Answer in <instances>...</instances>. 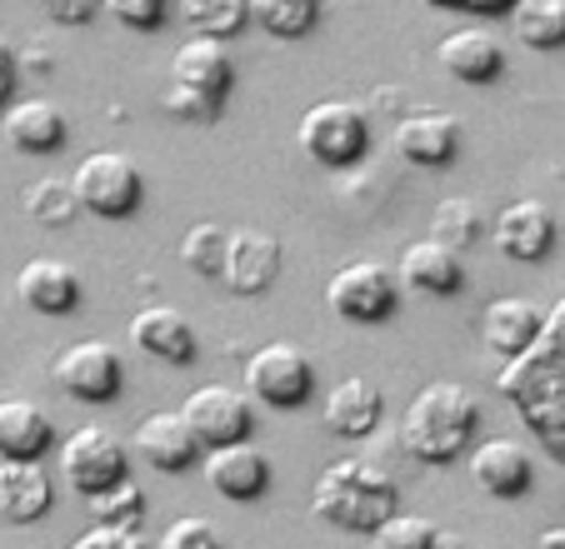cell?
Segmentation results:
<instances>
[{"mask_svg":"<svg viewBox=\"0 0 565 549\" xmlns=\"http://www.w3.org/2000/svg\"><path fill=\"white\" fill-rule=\"evenodd\" d=\"M280 265H286V250L270 230H256V225H241V230L225 235V260H221V280L231 295H266L280 280Z\"/></svg>","mask_w":565,"mask_h":549,"instance_id":"8fae6325","label":"cell"},{"mask_svg":"<svg viewBox=\"0 0 565 549\" xmlns=\"http://www.w3.org/2000/svg\"><path fill=\"white\" fill-rule=\"evenodd\" d=\"M130 475V450L106 430V424H81L75 434H65L61 444V480L86 499L96 489L116 485Z\"/></svg>","mask_w":565,"mask_h":549,"instance_id":"30bf717a","label":"cell"},{"mask_svg":"<svg viewBox=\"0 0 565 549\" xmlns=\"http://www.w3.org/2000/svg\"><path fill=\"white\" fill-rule=\"evenodd\" d=\"M296 140L306 150V160L326 170H351L371 155V110L355 106V100H316V106L300 116Z\"/></svg>","mask_w":565,"mask_h":549,"instance_id":"5b68a950","label":"cell"},{"mask_svg":"<svg viewBox=\"0 0 565 549\" xmlns=\"http://www.w3.org/2000/svg\"><path fill=\"white\" fill-rule=\"evenodd\" d=\"M480 211L470 201H440L436 211H430V240L450 245V250H466V245L480 240Z\"/></svg>","mask_w":565,"mask_h":549,"instance_id":"1f68e13d","label":"cell"},{"mask_svg":"<svg viewBox=\"0 0 565 549\" xmlns=\"http://www.w3.org/2000/svg\"><path fill=\"white\" fill-rule=\"evenodd\" d=\"M71 549H156L140 525H90L86 535H75Z\"/></svg>","mask_w":565,"mask_h":549,"instance_id":"d590c367","label":"cell"},{"mask_svg":"<svg viewBox=\"0 0 565 549\" xmlns=\"http://www.w3.org/2000/svg\"><path fill=\"white\" fill-rule=\"evenodd\" d=\"M71 126H65V110L45 96H31V100H11L6 106V140L25 155H51V150L65 146Z\"/></svg>","mask_w":565,"mask_h":549,"instance_id":"d4e9b609","label":"cell"},{"mask_svg":"<svg viewBox=\"0 0 565 549\" xmlns=\"http://www.w3.org/2000/svg\"><path fill=\"white\" fill-rule=\"evenodd\" d=\"M51 380L81 405H110L126 390V365H120L116 345H106V340H75L55 355Z\"/></svg>","mask_w":565,"mask_h":549,"instance_id":"9c48e42d","label":"cell"},{"mask_svg":"<svg viewBox=\"0 0 565 549\" xmlns=\"http://www.w3.org/2000/svg\"><path fill=\"white\" fill-rule=\"evenodd\" d=\"M15 295H21V305L35 310V315L61 320V315H75V310H81L86 286H81V274H75L65 260L35 255V260H25L21 274H15Z\"/></svg>","mask_w":565,"mask_h":549,"instance_id":"9a60e30c","label":"cell"},{"mask_svg":"<svg viewBox=\"0 0 565 549\" xmlns=\"http://www.w3.org/2000/svg\"><path fill=\"white\" fill-rule=\"evenodd\" d=\"M395 280H401L406 290H416V295L450 300V295L466 290V265H460V250H450V245H440V240L426 235V240L406 245Z\"/></svg>","mask_w":565,"mask_h":549,"instance_id":"44dd1931","label":"cell"},{"mask_svg":"<svg viewBox=\"0 0 565 549\" xmlns=\"http://www.w3.org/2000/svg\"><path fill=\"white\" fill-rule=\"evenodd\" d=\"M246 395L270 405V410H300L316 395V365L300 345L270 340L246 359Z\"/></svg>","mask_w":565,"mask_h":549,"instance_id":"52a82bcc","label":"cell"},{"mask_svg":"<svg viewBox=\"0 0 565 549\" xmlns=\"http://www.w3.org/2000/svg\"><path fill=\"white\" fill-rule=\"evenodd\" d=\"M55 444V424L25 395H0V460H45Z\"/></svg>","mask_w":565,"mask_h":549,"instance_id":"603a6c76","label":"cell"},{"mask_svg":"<svg viewBox=\"0 0 565 549\" xmlns=\"http://www.w3.org/2000/svg\"><path fill=\"white\" fill-rule=\"evenodd\" d=\"M21 205L25 215H31L35 225H71L75 215H81V205H75V191H71V180H31L21 191Z\"/></svg>","mask_w":565,"mask_h":549,"instance_id":"f546056e","label":"cell"},{"mask_svg":"<svg viewBox=\"0 0 565 549\" xmlns=\"http://www.w3.org/2000/svg\"><path fill=\"white\" fill-rule=\"evenodd\" d=\"M395 150L411 165L446 170L460 150V120L450 110H411V116L395 120Z\"/></svg>","mask_w":565,"mask_h":549,"instance_id":"ffe728a7","label":"cell"},{"mask_svg":"<svg viewBox=\"0 0 565 549\" xmlns=\"http://www.w3.org/2000/svg\"><path fill=\"white\" fill-rule=\"evenodd\" d=\"M436 61H440V71L460 85H491L505 75V45L495 41L486 25H460V31H450L446 41H440Z\"/></svg>","mask_w":565,"mask_h":549,"instance_id":"d6986e66","label":"cell"},{"mask_svg":"<svg viewBox=\"0 0 565 549\" xmlns=\"http://www.w3.org/2000/svg\"><path fill=\"white\" fill-rule=\"evenodd\" d=\"M470 485L491 499H521L535 485L531 450L511 434H495L486 444H470Z\"/></svg>","mask_w":565,"mask_h":549,"instance_id":"4fadbf2b","label":"cell"},{"mask_svg":"<svg viewBox=\"0 0 565 549\" xmlns=\"http://www.w3.org/2000/svg\"><path fill=\"white\" fill-rule=\"evenodd\" d=\"M495 390L515 410V420L531 430V440L555 465H565V295L545 310L541 335L521 355L505 359Z\"/></svg>","mask_w":565,"mask_h":549,"instance_id":"6da1fadb","label":"cell"},{"mask_svg":"<svg viewBox=\"0 0 565 549\" xmlns=\"http://www.w3.org/2000/svg\"><path fill=\"white\" fill-rule=\"evenodd\" d=\"M401 509V489L385 475L381 465L361 460V454H345L335 465L320 470V480L310 485V515L320 525H335L345 535H371L385 515Z\"/></svg>","mask_w":565,"mask_h":549,"instance_id":"3957f363","label":"cell"},{"mask_svg":"<svg viewBox=\"0 0 565 549\" xmlns=\"http://www.w3.org/2000/svg\"><path fill=\"white\" fill-rule=\"evenodd\" d=\"M225 225H215V220H201V225H191L185 230V240H181V260H185V270L191 274H221V260H225Z\"/></svg>","mask_w":565,"mask_h":549,"instance_id":"836d02e7","label":"cell"},{"mask_svg":"<svg viewBox=\"0 0 565 549\" xmlns=\"http://www.w3.org/2000/svg\"><path fill=\"white\" fill-rule=\"evenodd\" d=\"M385 415V395L375 380H365V375H351V380H341L331 395H326V424H331L341 440H365V434L381 424Z\"/></svg>","mask_w":565,"mask_h":549,"instance_id":"484cf974","label":"cell"},{"mask_svg":"<svg viewBox=\"0 0 565 549\" xmlns=\"http://www.w3.org/2000/svg\"><path fill=\"white\" fill-rule=\"evenodd\" d=\"M106 11H110V21L126 25V31L150 35L171 21V0H106Z\"/></svg>","mask_w":565,"mask_h":549,"instance_id":"e575fe53","label":"cell"},{"mask_svg":"<svg viewBox=\"0 0 565 549\" xmlns=\"http://www.w3.org/2000/svg\"><path fill=\"white\" fill-rule=\"evenodd\" d=\"M495 250L505 260L535 265L555 250V215L545 201H511L501 215H495Z\"/></svg>","mask_w":565,"mask_h":549,"instance_id":"ac0fdd59","label":"cell"},{"mask_svg":"<svg viewBox=\"0 0 565 549\" xmlns=\"http://www.w3.org/2000/svg\"><path fill=\"white\" fill-rule=\"evenodd\" d=\"M531 549H565V525H555V529H545L541 539H535Z\"/></svg>","mask_w":565,"mask_h":549,"instance_id":"60d3db41","label":"cell"},{"mask_svg":"<svg viewBox=\"0 0 565 549\" xmlns=\"http://www.w3.org/2000/svg\"><path fill=\"white\" fill-rule=\"evenodd\" d=\"M181 21L191 25V35L231 41L250 25V0H181Z\"/></svg>","mask_w":565,"mask_h":549,"instance_id":"f1b7e54d","label":"cell"},{"mask_svg":"<svg viewBox=\"0 0 565 549\" xmlns=\"http://www.w3.org/2000/svg\"><path fill=\"white\" fill-rule=\"evenodd\" d=\"M156 549H221V535H215L211 519L185 515V519H175V525L160 535Z\"/></svg>","mask_w":565,"mask_h":549,"instance_id":"8d00e7d4","label":"cell"},{"mask_svg":"<svg viewBox=\"0 0 565 549\" xmlns=\"http://www.w3.org/2000/svg\"><path fill=\"white\" fill-rule=\"evenodd\" d=\"M511 31L531 51H561L565 45V0H515L511 6Z\"/></svg>","mask_w":565,"mask_h":549,"instance_id":"4316f807","label":"cell"},{"mask_svg":"<svg viewBox=\"0 0 565 549\" xmlns=\"http://www.w3.org/2000/svg\"><path fill=\"white\" fill-rule=\"evenodd\" d=\"M541 325H545V310L525 295H501L480 310V340H486L501 359L521 355V349L541 335Z\"/></svg>","mask_w":565,"mask_h":549,"instance_id":"cb8c5ba5","label":"cell"},{"mask_svg":"<svg viewBox=\"0 0 565 549\" xmlns=\"http://www.w3.org/2000/svg\"><path fill=\"white\" fill-rule=\"evenodd\" d=\"M15 80H21V65H15V51L6 41H0V110L11 106L15 96Z\"/></svg>","mask_w":565,"mask_h":549,"instance_id":"ab89813d","label":"cell"},{"mask_svg":"<svg viewBox=\"0 0 565 549\" xmlns=\"http://www.w3.org/2000/svg\"><path fill=\"white\" fill-rule=\"evenodd\" d=\"M430 549H466V539L450 535V529H436V545H430Z\"/></svg>","mask_w":565,"mask_h":549,"instance_id":"b9f144b4","label":"cell"},{"mask_svg":"<svg viewBox=\"0 0 565 549\" xmlns=\"http://www.w3.org/2000/svg\"><path fill=\"white\" fill-rule=\"evenodd\" d=\"M86 505H90L96 525H140V515H146V489L126 475V480H116V485L86 495Z\"/></svg>","mask_w":565,"mask_h":549,"instance_id":"4dcf8cb0","label":"cell"},{"mask_svg":"<svg viewBox=\"0 0 565 549\" xmlns=\"http://www.w3.org/2000/svg\"><path fill=\"white\" fill-rule=\"evenodd\" d=\"M231 85H235V61L225 51V41L191 35L171 55V85L160 90V106H166V116L185 120V126H215Z\"/></svg>","mask_w":565,"mask_h":549,"instance_id":"277c9868","label":"cell"},{"mask_svg":"<svg viewBox=\"0 0 565 549\" xmlns=\"http://www.w3.org/2000/svg\"><path fill=\"white\" fill-rule=\"evenodd\" d=\"M181 420L191 424L195 444H231V440H250V424H256V410H250V395L231 390V385H201V390L185 395Z\"/></svg>","mask_w":565,"mask_h":549,"instance_id":"7c38bea8","label":"cell"},{"mask_svg":"<svg viewBox=\"0 0 565 549\" xmlns=\"http://www.w3.org/2000/svg\"><path fill=\"white\" fill-rule=\"evenodd\" d=\"M130 450H136L150 470H160V475H181V470H191L195 460H201V444H195L191 424L181 420V410L140 415L136 434H130Z\"/></svg>","mask_w":565,"mask_h":549,"instance_id":"2e32d148","label":"cell"},{"mask_svg":"<svg viewBox=\"0 0 565 549\" xmlns=\"http://www.w3.org/2000/svg\"><path fill=\"white\" fill-rule=\"evenodd\" d=\"M326 305L345 320V325H385L401 305V280L375 260H351L331 274L326 286Z\"/></svg>","mask_w":565,"mask_h":549,"instance_id":"ba28073f","label":"cell"},{"mask_svg":"<svg viewBox=\"0 0 565 549\" xmlns=\"http://www.w3.org/2000/svg\"><path fill=\"white\" fill-rule=\"evenodd\" d=\"M480 405L460 380H430L416 390L401 420V450L420 465H450L476 444Z\"/></svg>","mask_w":565,"mask_h":549,"instance_id":"7a4b0ae2","label":"cell"},{"mask_svg":"<svg viewBox=\"0 0 565 549\" xmlns=\"http://www.w3.org/2000/svg\"><path fill=\"white\" fill-rule=\"evenodd\" d=\"M430 11H450V15H470V21H501L511 15L515 0H426Z\"/></svg>","mask_w":565,"mask_h":549,"instance_id":"f35d334b","label":"cell"},{"mask_svg":"<svg viewBox=\"0 0 565 549\" xmlns=\"http://www.w3.org/2000/svg\"><path fill=\"white\" fill-rule=\"evenodd\" d=\"M250 25L270 41H306L320 25V0H250Z\"/></svg>","mask_w":565,"mask_h":549,"instance_id":"83f0119b","label":"cell"},{"mask_svg":"<svg viewBox=\"0 0 565 549\" xmlns=\"http://www.w3.org/2000/svg\"><path fill=\"white\" fill-rule=\"evenodd\" d=\"M55 505V485L41 460H0V519L6 525H35Z\"/></svg>","mask_w":565,"mask_h":549,"instance_id":"7402d4cb","label":"cell"},{"mask_svg":"<svg viewBox=\"0 0 565 549\" xmlns=\"http://www.w3.org/2000/svg\"><path fill=\"white\" fill-rule=\"evenodd\" d=\"M75 205L96 220H130L146 201V180H140V165L126 155V150H90L71 175Z\"/></svg>","mask_w":565,"mask_h":549,"instance_id":"8992f818","label":"cell"},{"mask_svg":"<svg viewBox=\"0 0 565 549\" xmlns=\"http://www.w3.org/2000/svg\"><path fill=\"white\" fill-rule=\"evenodd\" d=\"M205 480L221 499H235V505H246V499H260L270 489V460L246 440H231V444H215L205 454Z\"/></svg>","mask_w":565,"mask_h":549,"instance_id":"e0dca14e","label":"cell"},{"mask_svg":"<svg viewBox=\"0 0 565 549\" xmlns=\"http://www.w3.org/2000/svg\"><path fill=\"white\" fill-rule=\"evenodd\" d=\"M55 25H90L100 11H106V0H35Z\"/></svg>","mask_w":565,"mask_h":549,"instance_id":"74e56055","label":"cell"},{"mask_svg":"<svg viewBox=\"0 0 565 549\" xmlns=\"http://www.w3.org/2000/svg\"><path fill=\"white\" fill-rule=\"evenodd\" d=\"M130 340H136L140 355H150L156 365H171V370H191L195 355H201V335L195 325L171 305H146L130 320Z\"/></svg>","mask_w":565,"mask_h":549,"instance_id":"5bb4252c","label":"cell"},{"mask_svg":"<svg viewBox=\"0 0 565 549\" xmlns=\"http://www.w3.org/2000/svg\"><path fill=\"white\" fill-rule=\"evenodd\" d=\"M436 529H440L436 519L395 509V515H385L381 525L371 529V549H430L436 545Z\"/></svg>","mask_w":565,"mask_h":549,"instance_id":"d6a6232c","label":"cell"}]
</instances>
